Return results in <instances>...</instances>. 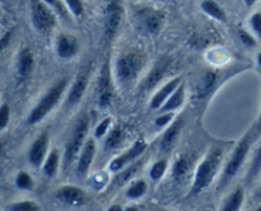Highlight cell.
Here are the masks:
<instances>
[{
	"label": "cell",
	"mask_w": 261,
	"mask_h": 211,
	"mask_svg": "<svg viewBox=\"0 0 261 211\" xmlns=\"http://www.w3.org/2000/svg\"><path fill=\"white\" fill-rule=\"evenodd\" d=\"M184 102H185V84L182 83L176 89L175 93L167 99V102L163 104L161 112H175L176 109L182 106Z\"/></svg>",
	"instance_id": "obj_20"
},
{
	"label": "cell",
	"mask_w": 261,
	"mask_h": 211,
	"mask_svg": "<svg viewBox=\"0 0 261 211\" xmlns=\"http://www.w3.org/2000/svg\"><path fill=\"white\" fill-rule=\"evenodd\" d=\"M69 84L68 78H63L59 81H56L45 94H43L42 98L38 101V103L36 104L32 108V111L30 112L27 117V122L30 125H36L40 121H42L51 111L56 107V104L59 103V101L63 97L64 92L66 91V86Z\"/></svg>",
	"instance_id": "obj_2"
},
{
	"label": "cell",
	"mask_w": 261,
	"mask_h": 211,
	"mask_svg": "<svg viewBox=\"0 0 261 211\" xmlns=\"http://www.w3.org/2000/svg\"><path fill=\"white\" fill-rule=\"evenodd\" d=\"M216 74L214 73H206L204 75L203 81H201V85H200V94H206L208 92L212 91V88L214 86V83H216Z\"/></svg>",
	"instance_id": "obj_33"
},
{
	"label": "cell",
	"mask_w": 261,
	"mask_h": 211,
	"mask_svg": "<svg viewBox=\"0 0 261 211\" xmlns=\"http://www.w3.org/2000/svg\"><path fill=\"white\" fill-rule=\"evenodd\" d=\"M260 170H261V145L259 146V149H257L256 154H255L254 160H252V164H251V167H250L247 179L251 180L252 178L256 177V175L259 174Z\"/></svg>",
	"instance_id": "obj_32"
},
{
	"label": "cell",
	"mask_w": 261,
	"mask_h": 211,
	"mask_svg": "<svg viewBox=\"0 0 261 211\" xmlns=\"http://www.w3.org/2000/svg\"><path fill=\"white\" fill-rule=\"evenodd\" d=\"M252 142V132L249 131L244 137L241 139V141L239 142V145L234 149L233 154H232L231 159L228 160L226 165V169H224L223 178H222V186L226 185V182H228L232 177L237 174V172L240 170V168L244 164L245 159L247 157V153H249L250 146H251Z\"/></svg>",
	"instance_id": "obj_6"
},
{
	"label": "cell",
	"mask_w": 261,
	"mask_h": 211,
	"mask_svg": "<svg viewBox=\"0 0 261 211\" xmlns=\"http://www.w3.org/2000/svg\"><path fill=\"white\" fill-rule=\"evenodd\" d=\"M200 8L204 13H206L209 17L218 20V22H226L227 20V14L224 9L214 0H204V2H201Z\"/></svg>",
	"instance_id": "obj_21"
},
{
	"label": "cell",
	"mask_w": 261,
	"mask_h": 211,
	"mask_svg": "<svg viewBox=\"0 0 261 211\" xmlns=\"http://www.w3.org/2000/svg\"><path fill=\"white\" fill-rule=\"evenodd\" d=\"M166 170H167V160L166 159H161L158 160L157 163H154L153 164V167L150 168V178H152L153 180H160L161 178L163 177V174L166 173Z\"/></svg>",
	"instance_id": "obj_29"
},
{
	"label": "cell",
	"mask_w": 261,
	"mask_h": 211,
	"mask_svg": "<svg viewBox=\"0 0 261 211\" xmlns=\"http://www.w3.org/2000/svg\"><path fill=\"white\" fill-rule=\"evenodd\" d=\"M7 211H41V207L35 201H18L7 206Z\"/></svg>",
	"instance_id": "obj_28"
},
{
	"label": "cell",
	"mask_w": 261,
	"mask_h": 211,
	"mask_svg": "<svg viewBox=\"0 0 261 211\" xmlns=\"http://www.w3.org/2000/svg\"><path fill=\"white\" fill-rule=\"evenodd\" d=\"M124 8L119 0H111L107 4L106 15H105V35L107 38H114L121 24Z\"/></svg>",
	"instance_id": "obj_8"
},
{
	"label": "cell",
	"mask_w": 261,
	"mask_h": 211,
	"mask_svg": "<svg viewBox=\"0 0 261 211\" xmlns=\"http://www.w3.org/2000/svg\"><path fill=\"white\" fill-rule=\"evenodd\" d=\"M125 211H140L137 206H129V207L125 208Z\"/></svg>",
	"instance_id": "obj_43"
},
{
	"label": "cell",
	"mask_w": 261,
	"mask_h": 211,
	"mask_svg": "<svg viewBox=\"0 0 261 211\" xmlns=\"http://www.w3.org/2000/svg\"><path fill=\"white\" fill-rule=\"evenodd\" d=\"M181 127H182V119L178 118L175 122H172L170 125V127L166 130V132L162 136V140H161V150L162 152H171L173 145L176 144V140H177L178 135H180Z\"/></svg>",
	"instance_id": "obj_18"
},
{
	"label": "cell",
	"mask_w": 261,
	"mask_h": 211,
	"mask_svg": "<svg viewBox=\"0 0 261 211\" xmlns=\"http://www.w3.org/2000/svg\"><path fill=\"white\" fill-rule=\"evenodd\" d=\"M110 125H111V118H110V117H106V118L102 119V121L99 122L98 125H97L96 131H94V135H96V137L103 136V135L106 134L107 131H109Z\"/></svg>",
	"instance_id": "obj_37"
},
{
	"label": "cell",
	"mask_w": 261,
	"mask_h": 211,
	"mask_svg": "<svg viewBox=\"0 0 261 211\" xmlns=\"http://www.w3.org/2000/svg\"><path fill=\"white\" fill-rule=\"evenodd\" d=\"M35 68V56L31 48L24 47L20 50L17 61V80L18 83H24L28 80Z\"/></svg>",
	"instance_id": "obj_12"
},
{
	"label": "cell",
	"mask_w": 261,
	"mask_h": 211,
	"mask_svg": "<svg viewBox=\"0 0 261 211\" xmlns=\"http://www.w3.org/2000/svg\"><path fill=\"white\" fill-rule=\"evenodd\" d=\"M97 92H98V106L102 108L110 106L114 94H112V78L109 63L105 64V66L102 68Z\"/></svg>",
	"instance_id": "obj_10"
},
{
	"label": "cell",
	"mask_w": 261,
	"mask_h": 211,
	"mask_svg": "<svg viewBox=\"0 0 261 211\" xmlns=\"http://www.w3.org/2000/svg\"><path fill=\"white\" fill-rule=\"evenodd\" d=\"M15 185L20 190H30L33 186V179L28 173L19 172L17 174V178H15Z\"/></svg>",
	"instance_id": "obj_31"
},
{
	"label": "cell",
	"mask_w": 261,
	"mask_h": 211,
	"mask_svg": "<svg viewBox=\"0 0 261 211\" xmlns=\"http://www.w3.org/2000/svg\"><path fill=\"white\" fill-rule=\"evenodd\" d=\"M94 154H96V141L93 139H88L79 154L78 165H76V172L79 177H84L87 174L94 159Z\"/></svg>",
	"instance_id": "obj_17"
},
{
	"label": "cell",
	"mask_w": 261,
	"mask_h": 211,
	"mask_svg": "<svg viewBox=\"0 0 261 211\" xmlns=\"http://www.w3.org/2000/svg\"><path fill=\"white\" fill-rule=\"evenodd\" d=\"M66 8L69 9L71 15H74L75 18L83 17L84 14V5L82 0H64Z\"/></svg>",
	"instance_id": "obj_30"
},
{
	"label": "cell",
	"mask_w": 261,
	"mask_h": 211,
	"mask_svg": "<svg viewBox=\"0 0 261 211\" xmlns=\"http://www.w3.org/2000/svg\"><path fill=\"white\" fill-rule=\"evenodd\" d=\"M239 37L240 41H241L245 46H247V47H254V46H256V40H255L254 36H252L251 33L247 32V31L240 29Z\"/></svg>",
	"instance_id": "obj_36"
},
{
	"label": "cell",
	"mask_w": 261,
	"mask_h": 211,
	"mask_svg": "<svg viewBox=\"0 0 261 211\" xmlns=\"http://www.w3.org/2000/svg\"><path fill=\"white\" fill-rule=\"evenodd\" d=\"M10 121V107L7 103H3L0 107V130L7 129Z\"/></svg>",
	"instance_id": "obj_34"
},
{
	"label": "cell",
	"mask_w": 261,
	"mask_h": 211,
	"mask_svg": "<svg viewBox=\"0 0 261 211\" xmlns=\"http://www.w3.org/2000/svg\"><path fill=\"white\" fill-rule=\"evenodd\" d=\"M89 81V75L88 71H81V73L76 75V78L74 79L73 84H71L70 91L68 92V96H66V107H74L81 102V99L83 98V96L86 94L87 86H88Z\"/></svg>",
	"instance_id": "obj_11"
},
{
	"label": "cell",
	"mask_w": 261,
	"mask_h": 211,
	"mask_svg": "<svg viewBox=\"0 0 261 211\" xmlns=\"http://www.w3.org/2000/svg\"><path fill=\"white\" fill-rule=\"evenodd\" d=\"M256 198H257V200H261V187L259 188V191H257V193H256Z\"/></svg>",
	"instance_id": "obj_44"
},
{
	"label": "cell",
	"mask_w": 261,
	"mask_h": 211,
	"mask_svg": "<svg viewBox=\"0 0 261 211\" xmlns=\"http://www.w3.org/2000/svg\"><path fill=\"white\" fill-rule=\"evenodd\" d=\"M168 65H170V60H167L166 57H162L161 60L157 61V64L154 65V68L152 69L148 76L145 78L144 81V88L145 89H152L153 86L157 85L158 81H161V79L165 76L166 71L168 70Z\"/></svg>",
	"instance_id": "obj_19"
},
{
	"label": "cell",
	"mask_w": 261,
	"mask_h": 211,
	"mask_svg": "<svg viewBox=\"0 0 261 211\" xmlns=\"http://www.w3.org/2000/svg\"><path fill=\"white\" fill-rule=\"evenodd\" d=\"M250 25H251L252 32L255 33L259 40H261V13H254L250 18Z\"/></svg>",
	"instance_id": "obj_35"
},
{
	"label": "cell",
	"mask_w": 261,
	"mask_h": 211,
	"mask_svg": "<svg viewBox=\"0 0 261 211\" xmlns=\"http://www.w3.org/2000/svg\"><path fill=\"white\" fill-rule=\"evenodd\" d=\"M257 64H259V66L261 68V52L257 55Z\"/></svg>",
	"instance_id": "obj_45"
},
{
	"label": "cell",
	"mask_w": 261,
	"mask_h": 211,
	"mask_svg": "<svg viewBox=\"0 0 261 211\" xmlns=\"http://www.w3.org/2000/svg\"><path fill=\"white\" fill-rule=\"evenodd\" d=\"M43 2L56 13V15H59V17L63 18V19H65L66 22H68L69 13L70 12H69V9L66 8L64 0H43Z\"/></svg>",
	"instance_id": "obj_27"
},
{
	"label": "cell",
	"mask_w": 261,
	"mask_h": 211,
	"mask_svg": "<svg viewBox=\"0 0 261 211\" xmlns=\"http://www.w3.org/2000/svg\"><path fill=\"white\" fill-rule=\"evenodd\" d=\"M48 146V135L47 132L41 134L35 142L31 146L30 152H28V160L33 167H40L43 163V159L46 157V152H47Z\"/></svg>",
	"instance_id": "obj_16"
},
{
	"label": "cell",
	"mask_w": 261,
	"mask_h": 211,
	"mask_svg": "<svg viewBox=\"0 0 261 211\" xmlns=\"http://www.w3.org/2000/svg\"><path fill=\"white\" fill-rule=\"evenodd\" d=\"M189 169H190V160L185 157L180 158V159L176 160L175 165H173V178L176 180L182 179L186 173L189 172Z\"/></svg>",
	"instance_id": "obj_26"
},
{
	"label": "cell",
	"mask_w": 261,
	"mask_h": 211,
	"mask_svg": "<svg viewBox=\"0 0 261 211\" xmlns=\"http://www.w3.org/2000/svg\"><path fill=\"white\" fill-rule=\"evenodd\" d=\"M222 160V150L221 149H213L205 159L199 164L196 168L195 178H194L193 188H191V193H199L203 190H205L213 180L214 175H216L217 170H218L219 164Z\"/></svg>",
	"instance_id": "obj_3"
},
{
	"label": "cell",
	"mask_w": 261,
	"mask_h": 211,
	"mask_svg": "<svg viewBox=\"0 0 261 211\" xmlns=\"http://www.w3.org/2000/svg\"><path fill=\"white\" fill-rule=\"evenodd\" d=\"M135 170H137V163H135V164H133V165H130V167L127 168V169L125 170V172L122 173V174L117 175L116 183H122V182H124V180H126L127 178H129L130 175H132V173H134Z\"/></svg>",
	"instance_id": "obj_39"
},
{
	"label": "cell",
	"mask_w": 261,
	"mask_h": 211,
	"mask_svg": "<svg viewBox=\"0 0 261 211\" xmlns=\"http://www.w3.org/2000/svg\"><path fill=\"white\" fill-rule=\"evenodd\" d=\"M89 126V118L84 114L81 118L76 121L75 126H74L73 132H71L70 137H69L68 142L65 146V153H64V164L68 167L79 154L81 150L83 149L84 144H86L87 132H88Z\"/></svg>",
	"instance_id": "obj_5"
},
{
	"label": "cell",
	"mask_w": 261,
	"mask_h": 211,
	"mask_svg": "<svg viewBox=\"0 0 261 211\" xmlns=\"http://www.w3.org/2000/svg\"><path fill=\"white\" fill-rule=\"evenodd\" d=\"M147 146L148 145L144 140H138V141H135V144L129 150H126L124 154L119 155L114 160H111L109 167L110 170L111 172H119L124 167L132 164L134 160H137V158H139L147 150Z\"/></svg>",
	"instance_id": "obj_9"
},
{
	"label": "cell",
	"mask_w": 261,
	"mask_h": 211,
	"mask_svg": "<svg viewBox=\"0 0 261 211\" xmlns=\"http://www.w3.org/2000/svg\"><path fill=\"white\" fill-rule=\"evenodd\" d=\"M137 20L145 32L149 35H157L165 23V13L153 8H143L137 12Z\"/></svg>",
	"instance_id": "obj_7"
},
{
	"label": "cell",
	"mask_w": 261,
	"mask_h": 211,
	"mask_svg": "<svg viewBox=\"0 0 261 211\" xmlns=\"http://www.w3.org/2000/svg\"><path fill=\"white\" fill-rule=\"evenodd\" d=\"M242 202H244V190L241 187H239L227 198V201L224 202L221 211H240Z\"/></svg>",
	"instance_id": "obj_22"
},
{
	"label": "cell",
	"mask_w": 261,
	"mask_h": 211,
	"mask_svg": "<svg viewBox=\"0 0 261 211\" xmlns=\"http://www.w3.org/2000/svg\"><path fill=\"white\" fill-rule=\"evenodd\" d=\"M244 2H245V4H246L247 8H251L256 4L257 0H244Z\"/></svg>",
	"instance_id": "obj_41"
},
{
	"label": "cell",
	"mask_w": 261,
	"mask_h": 211,
	"mask_svg": "<svg viewBox=\"0 0 261 211\" xmlns=\"http://www.w3.org/2000/svg\"><path fill=\"white\" fill-rule=\"evenodd\" d=\"M254 211H261V206H260V207H257L256 210H254Z\"/></svg>",
	"instance_id": "obj_47"
},
{
	"label": "cell",
	"mask_w": 261,
	"mask_h": 211,
	"mask_svg": "<svg viewBox=\"0 0 261 211\" xmlns=\"http://www.w3.org/2000/svg\"><path fill=\"white\" fill-rule=\"evenodd\" d=\"M145 65V56L138 51H127L115 64V76L121 88H129L140 75Z\"/></svg>",
	"instance_id": "obj_1"
},
{
	"label": "cell",
	"mask_w": 261,
	"mask_h": 211,
	"mask_svg": "<svg viewBox=\"0 0 261 211\" xmlns=\"http://www.w3.org/2000/svg\"><path fill=\"white\" fill-rule=\"evenodd\" d=\"M12 33H13L12 31H9V32H7L2 37V41H0V48H2V50H4V48L7 47L8 43H9L10 38H12Z\"/></svg>",
	"instance_id": "obj_40"
},
{
	"label": "cell",
	"mask_w": 261,
	"mask_h": 211,
	"mask_svg": "<svg viewBox=\"0 0 261 211\" xmlns=\"http://www.w3.org/2000/svg\"><path fill=\"white\" fill-rule=\"evenodd\" d=\"M79 43L74 36L71 35H60L56 41V52L60 58L68 60V58L74 57L78 53Z\"/></svg>",
	"instance_id": "obj_15"
},
{
	"label": "cell",
	"mask_w": 261,
	"mask_h": 211,
	"mask_svg": "<svg viewBox=\"0 0 261 211\" xmlns=\"http://www.w3.org/2000/svg\"><path fill=\"white\" fill-rule=\"evenodd\" d=\"M59 162H60V155L56 149L51 150L50 154L46 158V162L43 163V172L47 177H54L58 172Z\"/></svg>",
	"instance_id": "obj_23"
},
{
	"label": "cell",
	"mask_w": 261,
	"mask_h": 211,
	"mask_svg": "<svg viewBox=\"0 0 261 211\" xmlns=\"http://www.w3.org/2000/svg\"><path fill=\"white\" fill-rule=\"evenodd\" d=\"M257 125H259V127L261 129V111H260V114H259V119H257Z\"/></svg>",
	"instance_id": "obj_46"
},
{
	"label": "cell",
	"mask_w": 261,
	"mask_h": 211,
	"mask_svg": "<svg viewBox=\"0 0 261 211\" xmlns=\"http://www.w3.org/2000/svg\"><path fill=\"white\" fill-rule=\"evenodd\" d=\"M181 84H182V79H181V76H176V78H173L172 80L167 81V83H166L160 91L155 92L154 96L152 97L149 103L150 108L152 109L162 108L163 104H165L166 102H167V99L175 93V91L181 85Z\"/></svg>",
	"instance_id": "obj_14"
},
{
	"label": "cell",
	"mask_w": 261,
	"mask_h": 211,
	"mask_svg": "<svg viewBox=\"0 0 261 211\" xmlns=\"http://www.w3.org/2000/svg\"><path fill=\"white\" fill-rule=\"evenodd\" d=\"M148 191V185L144 179H138L129 186L126 191V196L132 200H137L144 196Z\"/></svg>",
	"instance_id": "obj_24"
},
{
	"label": "cell",
	"mask_w": 261,
	"mask_h": 211,
	"mask_svg": "<svg viewBox=\"0 0 261 211\" xmlns=\"http://www.w3.org/2000/svg\"><path fill=\"white\" fill-rule=\"evenodd\" d=\"M107 211H122V207L120 205H112Z\"/></svg>",
	"instance_id": "obj_42"
},
{
	"label": "cell",
	"mask_w": 261,
	"mask_h": 211,
	"mask_svg": "<svg viewBox=\"0 0 261 211\" xmlns=\"http://www.w3.org/2000/svg\"><path fill=\"white\" fill-rule=\"evenodd\" d=\"M122 137H124V132H122V129L120 126H115L114 129L110 131L109 136H107L106 142H105V147L106 150H114L121 144Z\"/></svg>",
	"instance_id": "obj_25"
},
{
	"label": "cell",
	"mask_w": 261,
	"mask_h": 211,
	"mask_svg": "<svg viewBox=\"0 0 261 211\" xmlns=\"http://www.w3.org/2000/svg\"><path fill=\"white\" fill-rule=\"evenodd\" d=\"M172 119H173V112H162V113L155 118L154 122L158 127H163L166 126V125L170 124V122H172Z\"/></svg>",
	"instance_id": "obj_38"
},
{
	"label": "cell",
	"mask_w": 261,
	"mask_h": 211,
	"mask_svg": "<svg viewBox=\"0 0 261 211\" xmlns=\"http://www.w3.org/2000/svg\"><path fill=\"white\" fill-rule=\"evenodd\" d=\"M56 198L65 205L81 206L86 202L87 196L83 190L75 186H64L56 191Z\"/></svg>",
	"instance_id": "obj_13"
},
{
	"label": "cell",
	"mask_w": 261,
	"mask_h": 211,
	"mask_svg": "<svg viewBox=\"0 0 261 211\" xmlns=\"http://www.w3.org/2000/svg\"><path fill=\"white\" fill-rule=\"evenodd\" d=\"M31 20L36 29L47 35L56 25V13L43 0H30Z\"/></svg>",
	"instance_id": "obj_4"
}]
</instances>
